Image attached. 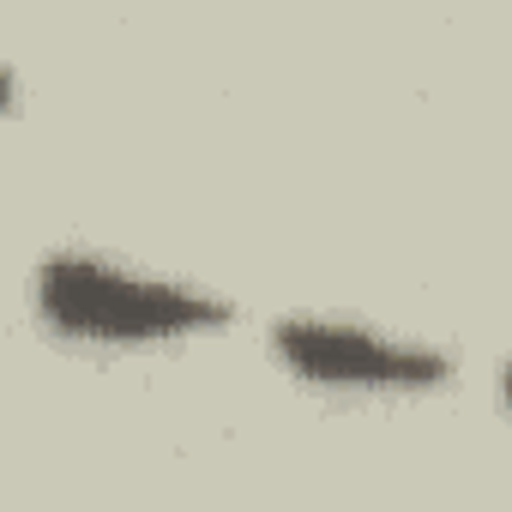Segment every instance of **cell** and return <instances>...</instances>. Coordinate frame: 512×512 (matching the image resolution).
I'll list each match as a JSON object with an SVG mask.
<instances>
[{"instance_id": "cell-3", "label": "cell", "mask_w": 512, "mask_h": 512, "mask_svg": "<svg viewBox=\"0 0 512 512\" xmlns=\"http://www.w3.org/2000/svg\"><path fill=\"white\" fill-rule=\"evenodd\" d=\"M494 392H500V404H506V416H512V356L500 362V374H494Z\"/></svg>"}, {"instance_id": "cell-2", "label": "cell", "mask_w": 512, "mask_h": 512, "mask_svg": "<svg viewBox=\"0 0 512 512\" xmlns=\"http://www.w3.org/2000/svg\"><path fill=\"white\" fill-rule=\"evenodd\" d=\"M266 350L290 380L350 398H428L458 380V356L446 344L356 314H278L266 326Z\"/></svg>"}, {"instance_id": "cell-1", "label": "cell", "mask_w": 512, "mask_h": 512, "mask_svg": "<svg viewBox=\"0 0 512 512\" xmlns=\"http://www.w3.org/2000/svg\"><path fill=\"white\" fill-rule=\"evenodd\" d=\"M31 308L49 338L79 350H169L235 326V302L223 290L103 247L43 253L31 272Z\"/></svg>"}]
</instances>
